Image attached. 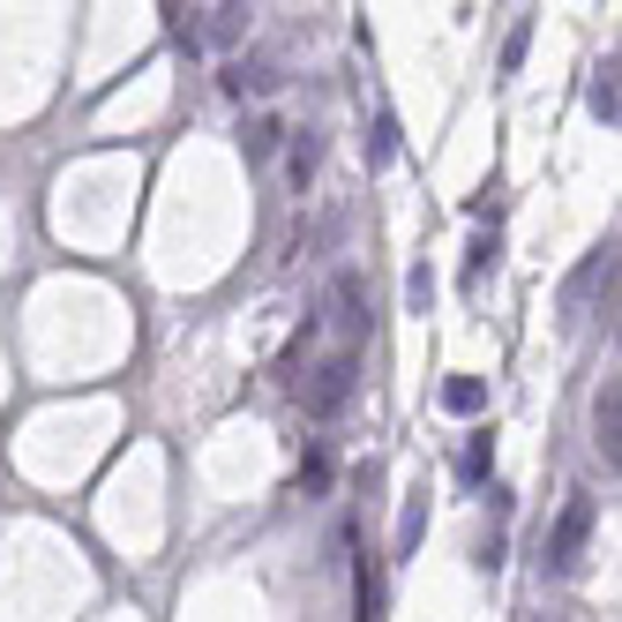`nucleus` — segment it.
Segmentation results:
<instances>
[{"instance_id": "nucleus-1", "label": "nucleus", "mask_w": 622, "mask_h": 622, "mask_svg": "<svg viewBox=\"0 0 622 622\" xmlns=\"http://www.w3.org/2000/svg\"><path fill=\"white\" fill-rule=\"evenodd\" d=\"M585 525H592V502H570L563 510V533H555V570H578V547H585Z\"/></svg>"}, {"instance_id": "nucleus-2", "label": "nucleus", "mask_w": 622, "mask_h": 622, "mask_svg": "<svg viewBox=\"0 0 622 622\" xmlns=\"http://www.w3.org/2000/svg\"><path fill=\"white\" fill-rule=\"evenodd\" d=\"M592 420H600V451H608V465H615V382L600 390V406H592Z\"/></svg>"}, {"instance_id": "nucleus-3", "label": "nucleus", "mask_w": 622, "mask_h": 622, "mask_svg": "<svg viewBox=\"0 0 622 622\" xmlns=\"http://www.w3.org/2000/svg\"><path fill=\"white\" fill-rule=\"evenodd\" d=\"M592 113H600V121H615V76H600V84H592Z\"/></svg>"}]
</instances>
